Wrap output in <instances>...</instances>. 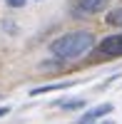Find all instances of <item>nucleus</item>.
I'll use <instances>...</instances> for the list:
<instances>
[{
  "instance_id": "1",
  "label": "nucleus",
  "mask_w": 122,
  "mask_h": 124,
  "mask_svg": "<svg viewBox=\"0 0 122 124\" xmlns=\"http://www.w3.org/2000/svg\"><path fill=\"white\" fill-rule=\"evenodd\" d=\"M95 37L92 32H85V30H75V32H67L62 37L52 40L50 45V52H52L57 60H72V57H80L85 55L90 47H92Z\"/></svg>"
},
{
  "instance_id": "2",
  "label": "nucleus",
  "mask_w": 122,
  "mask_h": 124,
  "mask_svg": "<svg viewBox=\"0 0 122 124\" xmlns=\"http://www.w3.org/2000/svg\"><path fill=\"white\" fill-rule=\"evenodd\" d=\"M100 55H105V57H120L122 55V35H110L105 37L102 42H100Z\"/></svg>"
},
{
  "instance_id": "3",
  "label": "nucleus",
  "mask_w": 122,
  "mask_h": 124,
  "mask_svg": "<svg viewBox=\"0 0 122 124\" xmlns=\"http://www.w3.org/2000/svg\"><path fill=\"white\" fill-rule=\"evenodd\" d=\"M105 5H107V0H77L75 13H77V15H95V13H100Z\"/></svg>"
},
{
  "instance_id": "4",
  "label": "nucleus",
  "mask_w": 122,
  "mask_h": 124,
  "mask_svg": "<svg viewBox=\"0 0 122 124\" xmlns=\"http://www.w3.org/2000/svg\"><path fill=\"white\" fill-rule=\"evenodd\" d=\"M110 112H112V104H100V107H92L90 112H85V114H82V119H80L77 124H92V122H97L100 117H107Z\"/></svg>"
},
{
  "instance_id": "5",
  "label": "nucleus",
  "mask_w": 122,
  "mask_h": 124,
  "mask_svg": "<svg viewBox=\"0 0 122 124\" xmlns=\"http://www.w3.org/2000/svg\"><path fill=\"white\" fill-rule=\"evenodd\" d=\"M72 82H57V85H43V87H35L30 94L33 97H37V94H45V92H55V89H65V87H70Z\"/></svg>"
},
{
  "instance_id": "6",
  "label": "nucleus",
  "mask_w": 122,
  "mask_h": 124,
  "mask_svg": "<svg viewBox=\"0 0 122 124\" xmlns=\"http://www.w3.org/2000/svg\"><path fill=\"white\" fill-rule=\"evenodd\" d=\"M107 25L122 27V5H117L115 10H110V13H107Z\"/></svg>"
},
{
  "instance_id": "7",
  "label": "nucleus",
  "mask_w": 122,
  "mask_h": 124,
  "mask_svg": "<svg viewBox=\"0 0 122 124\" xmlns=\"http://www.w3.org/2000/svg\"><path fill=\"white\" fill-rule=\"evenodd\" d=\"M55 107H60V109H80V107H85V99H72V102H55Z\"/></svg>"
},
{
  "instance_id": "8",
  "label": "nucleus",
  "mask_w": 122,
  "mask_h": 124,
  "mask_svg": "<svg viewBox=\"0 0 122 124\" xmlns=\"http://www.w3.org/2000/svg\"><path fill=\"white\" fill-rule=\"evenodd\" d=\"M25 3H27V0H8V5H10V8H23Z\"/></svg>"
},
{
  "instance_id": "9",
  "label": "nucleus",
  "mask_w": 122,
  "mask_h": 124,
  "mask_svg": "<svg viewBox=\"0 0 122 124\" xmlns=\"http://www.w3.org/2000/svg\"><path fill=\"white\" fill-rule=\"evenodd\" d=\"M8 112H10L8 107H0V117H5V114H8Z\"/></svg>"
},
{
  "instance_id": "10",
  "label": "nucleus",
  "mask_w": 122,
  "mask_h": 124,
  "mask_svg": "<svg viewBox=\"0 0 122 124\" xmlns=\"http://www.w3.org/2000/svg\"><path fill=\"white\" fill-rule=\"evenodd\" d=\"M102 124H115V122H102Z\"/></svg>"
}]
</instances>
